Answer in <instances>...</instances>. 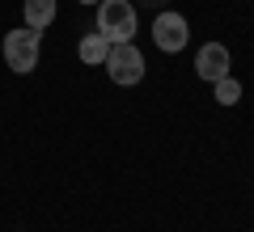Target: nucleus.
<instances>
[{"label": "nucleus", "mask_w": 254, "mask_h": 232, "mask_svg": "<svg viewBox=\"0 0 254 232\" xmlns=\"http://www.w3.org/2000/svg\"><path fill=\"white\" fill-rule=\"evenodd\" d=\"M38 30H30V26H21V30H9L4 34V63H9L17 76H26V72H34L38 68Z\"/></svg>", "instance_id": "2"}, {"label": "nucleus", "mask_w": 254, "mask_h": 232, "mask_svg": "<svg viewBox=\"0 0 254 232\" xmlns=\"http://www.w3.org/2000/svg\"><path fill=\"white\" fill-rule=\"evenodd\" d=\"M237 97H242V85H237L233 76H220L216 81V101L220 106H237Z\"/></svg>", "instance_id": "8"}, {"label": "nucleus", "mask_w": 254, "mask_h": 232, "mask_svg": "<svg viewBox=\"0 0 254 232\" xmlns=\"http://www.w3.org/2000/svg\"><path fill=\"white\" fill-rule=\"evenodd\" d=\"M106 55H110V43H106V38L98 34V30L81 38V59H85V63H102Z\"/></svg>", "instance_id": "7"}, {"label": "nucleus", "mask_w": 254, "mask_h": 232, "mask_svg": "<svg viewBox=\"0 0 254 232\" xmlns=\"http://www.w3.org/2000/svg\"><path fill=\"white\" fill-rule=\"evenodd\" d=\"M102 63H106V72H110V81H115V85H140V81H144V68H148L144 55H140L131 43H115Z\"/></svg>", "instance_id": "3"}, {"label": "nucleus", "mask_w": 254, "mask_h": 232, "mask_svg": "<svg viewBox=\"0 0 254 232\" xmlns=\"http://www.w3.org/2000/svg\"><path fill=\"white\" fill-rule=\"evenodd\" d=\"M98 34L110 46L131 43V34H136V9H131V0H98Z\"/></svg>", "instance_id": "1"}, {"label": "nucleus", "mask_w": 254, "mask_h": 232, "mask_svg": "<svg viewBox=\"0 0 254 232\" xmlns=\"http://www.w3.org/2000/svg\"><path fill=\"white\" fill-rule=\"evenodd\" d=\"M55 21V0H26V26L43 34L47 26Z\"/></svg>", "instance_id": "6"}, {"label": "nucleus", "mask_w": 254, "mask_h": 232, "mask_svg": "<svg viewBox=\"0 0 254 232\" xmlns=\"http://www.w3.org/2000/svg\"><path fill=\"white\" fill-rule=\"evenodd\" d=\"M81 4H98V0H81Z\"/></svg>", "instance_id": "9"}, {"label": "nucleus", "mask_w": 254, "mask_h": 232, "mask_svg": "<svg viewBox=\"0 0 254 232\" xmlns=\"http://www.w3.org/2000/svg\"><path fill=\"white\" fill-rule=\"evenodd\" d=\"M187 38H190V26H187V17L182 13H161V17L153 21V43L161 46V51H182L187 46Z\"/></svg>", "instance_id": "4"}, {"label": "nucleus", "mask_w": 254, "mask_h": 232, "mask_svg": "<svg viewBox=\"0 0 254 232\" xmlns=\"http://www.w3.org/2000/svg\"><path fill=\"white\" fill-rule=\"evenodd\" d=\"M195 72H199V81H208V85H216L220 76H229V46L225 43H208L195 55Z\"/></svg>", "instance_id": "5"}]
</instances>
